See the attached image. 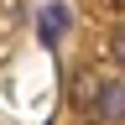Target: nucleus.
Segmentation results:
<instances>
[{
	"label": "nucleus",
	"instance_id": "obj_2",
	"mask_svg": "<svg viewBox=\"0 0 125 125\" xmlns=\"http://www.w3.org/2000/svg\"><path fill=\"white\" fill-rule=\"evenodd\" d=\"M68 26V10L62 5H47V16H42V47H57V31Z\"/></svg>",
	"mask_w": 125,
	"mask_h": 125
},
{
	"label": "nucleus",
	"instance_id": "obj_4",
	"mask_svg": "<svg viewBox=\"0 0 125 125\" xmlns=\"http://www.w3.org/2000/svg\"><path fill=\"white\" fill-rule=\"evenodd\" d=\"M109 52H115V62H120V68H125V31H120V37H115V47H109Z\"/></svg>",
	"mask_w": 125,
	"mask_h": 125
},
{
	"label": "nucleus",
	"instance_id": "obj_1",
	"mask_svg": "<svg viewBox=\"0 0 125 125\" xmlns=\"http://www.w3.org/2000/svg\"><path fill=\"white\" fill-rule=\"evenodd\" d=\"M94 120H125V78H99V94L89 104Z\"/></svg>",
	"mask_w": 125,
	"mask_h": 125
},
{
	"label": "nucleus",
	"instance_id": "obj_3",
	"mask_svg": "<svg viewBox=\"0 0 125 125\" xmlns=\"http://www.w3.org/2000/svg\"><path fill=\"white\" fill-rule=\"evenodd\" d=\"M94 94H99V73H94V68H83V73H78L73 78V104H94Z\"/></svg>",
	"mask_w": 125,
	"mask_h": 125
},
{
	"label": "nucleus",
	"instance_id": "obj_5",
	"mask_svg": "<svg viewBox=\"0 0 125 125\" xmlns=\"http://www.w3.org/2000/svg\"><path fill=\"white\" fill-rule=\"evenodd\" d=\"M109 10H125V0H109Z\"/></svg>",
	"mask_w": 125,
	"mask_h": 125
}]
</instances>
